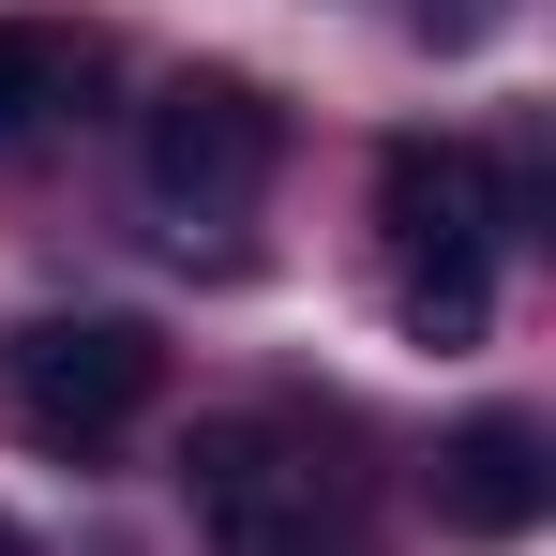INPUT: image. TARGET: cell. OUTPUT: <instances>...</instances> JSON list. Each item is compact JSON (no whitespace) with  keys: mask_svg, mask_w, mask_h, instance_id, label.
Returning a JSON list of instances; mask_svg holds the SVG:
<instances>
[{"mask_svg":"<svg viewBox=\"0 0 556 556\" xmlns=\"http://www.w3.org/2000/svg\"><path fill=\"white\" fill-rule=\"evenodd\" d=\"M181 496L211 556H346V496H331L301 421H195Z\"/></svg>","mask_w":556,"mask_h":556,"instance_id":"cell-1","label":"cell"},{"mask_svg":"<svg viewBox=\"0 0 556 556\" xmlns=\"http://www.w3.org/2000/svg\"><path fill=\"white\" fill-rule=\"evenodd\" d=\"M0 391H15V421H30L46 452H105V437L166 391V346H151L136 316H30V331L0 346Z\"/></svg>","mask_w":556,"mask_h":556,"instance_id":"cell-2","label":"cell"},{"mask_svg":"<svg viewBox=\"0 0 556 556\" xmlns=\"http://www.w3.org/2000/svg\"><path fill=\"white\" fill-rule=\"evenodd\" d=\"M136 166L166 211H241V195L286 166V105L256 76H166L151 121H136Z\"/></svg>","mask_w":556,"mask_h":556,"instance_id":"cell-3","label":"cell"},{"mask_svg":"<svg viewBox=\"0 0 556 556\" xmlns=\"http://www.w3.org/2000/svg\"><path fill=\"white\" fill-rule=\"evenodd\" d=\"M542 511H556V437L527 406H481L437 437V527L452 542H527Z\"/></svg>","mask_w":556,"mask_h":556,"instance_id":"cell-4","label":"cell"},{"mask_svg":"<svg viewBox=\"0 0 556 556\" xmlns=\"http://www.w3.org/2000/svg\"><path fill=\"white\" fill-rule=\"evenodd\" d=\"M376 211L406 256H496V166L466 136H391L376 151Z\"/></svg>","mask_w":556,"mask_h":556,"instance_id":"cell-5","label":"cell"},{"mask_svg":"<svg viewBox=\"0 0 556 556\" xmlns=\"http://www.w3.org/2000/svg\"><path fill=\"white\" fill-rule=\"evenodd\" d=\"M76 91H91V30H61V15H0V151H15L30 121H61Z\"/></svg>","mask_w":556,"mask_h":556,"instance_id":"cell-6","label":"cell"},{"mask_svg":"<svg viewBox=\"0 0 556 556\" xmlns=\"http://www.w3.org/2000/svg\"><path fill=\"white\" fill-rule=\"evenodd\" d=\"M421 346H481V316H496V256H406V301H391Z\"/></svg>","mask_w":556,"mask_h":556,"instance_id":"cell-7","label":"cell"},{"mask_svg":"<svg viewBox=\"0 0 556 556\" xmlns=\"http://www.w3.org/2000/svg\"><path fill=\"white\" fill-rule=\"evenodd\" d=\"M0 556H30V542H15V527H0Z\"/></svg>","mask_w":556,"mask_h":556,"instance_id":"cell-8","label":"cell"}]
</instances>
